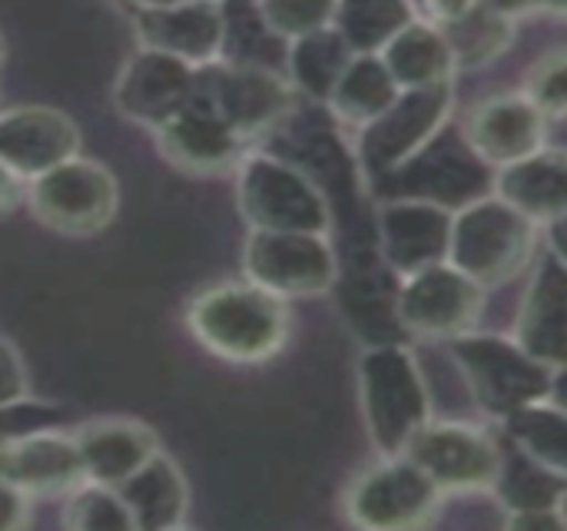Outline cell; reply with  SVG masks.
<instances>
[{"label": "cell", "mask_w": 567, "mask_h": 531, "mask_svg": "<svg viewBox=\"0 0 567 531\" xmlns=\"http://www.w3.org/2000/svg\"><path fill=\"white\" fill-rule=\"evenodd\" d=\"M0 482L27 492L30 499L73 492L86 482L76 439L66 432H30L0 442Z\"/></svg>", "instance_id": "19"}, {"label": "cell", "mask_w": 567, "mask_h": 531, "mask_svg": "<svg viewBox=\"0 0 567 531\" xmlns=\"http://www.w3.org/2000/svg\"><path fill=\"white\" fill-rule=\"evenodd\" d=\"M412 20V0H339L332 27L352 53H382Z\"/></svg>", "instance_id": "29"}, {"label": "cell", "mask_w": 567, "mask_h": 531, "mask_svg": "<svg viewBox=\"0 0 567 531\" xmlns=\"http://www.w3.org/2000/svg\"><path fill=\"white\" fill-rule=\"evenodd\" d=\"M498 10H505L508 17H528V13H542V10H561L565 0H492Z\"/></svg>", "instance_id": "37"}, {"label": "cell", "mask_w": 567, "mask_h": 531, "mask_svg": "<svg viewBox=\"0 0 567 531\" xmlns=\"http://www.w3.org/2000/svg\"><path fill=\"white\" fill-rule=\"evenodd\" d=\"M561 53H565V60H567V37H565V47H561Z\"/></svg>", "instance_id": "43"}, {"label": "cell", "mask_w": 567, "mask_h": 531, "mask_svg": "<svg viewBox=\"0 0 567 531\" xmlns=\"http://www.w3.org/2000/svg\"><path fill=\"white\" fill-rule=\"evenodd\" d=\"M558 389H565V396H567V362L558 369V386H555V392H558Z\"/></svg>", "instance_id": "40"}, {"label": "cell", "mask_w": 567, "mask_h": 531, "mask_svg": "<svg viewBox=\"0 0 567 531\" xmlns=\"http://www.w3.org/2000/svg\"><path fill=\"white\" fill-rule=\"evenodd\" d=\"M133 10H150V7H169V3H183V0H123Z\"/></svg>", "instance_id": "39"}, {"label": "cell", "mask_w": 567, "mask_h": 531, "mask_svg": "<svg viewBox=\"0 0 567 531\" xmlns=\"http://www.w3.org/2000/svg\"><path fill=\"white\" fill-rule=\"evenodd\" d=\"M405 456L445 492L475 496L495 492L505 456L488 429L472 422H439L432 419L405 449Z\"/></svg>", "instance_id": "12"}, {"label": "cell", "mask_w": 567, "mask_h": 531, "mask_svg": "<svg viewBox=\"0 0 567 531\" xmlns=\"http://www.w3.org/2000/svg\"><path fill=\"white\" fill-rule=\"evenodd\" d=\"M402 90H429L455 83L458 63L445 30L432 20H412L379 53Z\"/></svg>", "instance_id": "24"}, {"label": "cell", "mask_w": 567, "mask_h": 531, "mask_svg": "<svg viewBox=\"0 0 567 531\" xmlns=\"http://www.w3.org/2000/svg\"><path fill=\"white\" fill-rule=\"evenodd\" d=\"M27 206L47 229L83 239L113 223L120 210V183L103 163L76 153L30 180Z\"/></svg>", "instance_id": "7"}, {"label": "cell", "mask_w": 567, "mask_h": 531, "mask_svg": "<svg viewBox=\"0 0 567 531\" xmlns=\"http://www.w3.org/2000/svg\"><path fill=\"white\" fill-rule=\"evenodd\" d=\"M442 506L445 492L409 456H382L375 466L362 469L342 496L349 525L365 531L425 529L439 519Z\"/></svg>", "instance_id": "6"}, {"label": "cell", "mask_w": 567, "mask_h": 531, "mask_svg": "<svg viewBox=\"0 0 567 531\" xmlns=\"http://www.w3.org/2000/svg\"><path fill=\"white\" fill-rule=\"evenodd\" d=\"M452 219H455V210H449L439 200H422V196L389 200L379 210L382 263L395 269L399 276H412L425 266L449 259Z\"/></svg>", "instance_id": "17"}, {"label": "cell", "mask_w": 567, "mask_h": 531, "mask_svg": "<svg viewBox=\"0 0 567 531\" xmlns=\"http://www.w3.org/2000/svg\"><path fill=\"white\" fill-rule=\"evenodd\" d=\"M505 529L515 531H565L567 519L561 506H542V509H515L505 512Z\"/></svg>", "instance_id": "34"}, {"label": "cell", "mask_w": 567, "mask_h": 531, "mask_svg": "<svg viewBox=\"0 0 567 531\" xmlns=\"http://www.w3.org/2000/svg\"><path fill=\"white\" fill-rule=\"evenodd\" d=\"M0 63H3V40H0Z\"/></svg>", "instance_id": "42"}, {"label": "cell", "mask_w": 567, "mask_h": 531, "mask_svg": "<svg viewBox=\"0 0 567 531\" xmlns=\"http://www.w3.org/2000/svg\"><path fill=\"white\" fill-rule=\"evenodd\" d=\"M565 123H567V110H565Z\"/></svg>", "instance_id": "44"}, {"label": "cell", "mask_w": 567, "mask_h": 531, "mask_svg": "<svg viewBox=\"0 0 567 531\" xmlns=\"http://www.w3.org/2000/svg\"><path fill=\"white\" fill-rule=\"evenodd\" d=\"M20 196V176H13L3 163H0V213H7Z\"/></svg>", "instance_id": "38"}, {"label": "cell", "mask_w": 567, "mask_h": 531, "mask_svg": "<svg viewBox=\"0 0 567 531\" xmlns=\"http://www.w3.org/2000/svg\"><path fill=\"white\" fill-rule=\"evenodd\" d=\"M538 229V223H532L498 193L478 196L455 210L449 263L485 289L505 286L535 259Z\"/></svg>", "instance_id": "3"}, {"label": "cell", "mask_w": 567, "mask_h": 531, "mask_svg": "<svg viewBox=\"0 0 567 531\" xmlns=\"http://www.w3.org/2000/svg\"><path fill=\"white\" fill-rule=\"evenodd\" d=\"M196 93L213 103L246 143L262 133H272L292 113L299 96L289 76L259 63L236 60H216L209 67H199Z\"/></svg>", "instance_id": "11"}, {"label": "cell", "mask_w": 567, "mask_h": 531, "mask_svg": "<svg viewBox=\"0 0 567 531\" xmlns=\"http://www.w3.org/2000/svg\"><path fill=\"white\" fill-rule=\"evenodd\" d=\"M561 512H565V519H567V489H565V496H561Z\"/></svg>", "instance_id": "41"}, {"label": "cell", "mask_w": 567, "mask_h": 531, "mask_svg": "<svg viewBox=\"0 0 567 531\" xmlns=\"http://www.w3.org/2000/svg\"><path fill=\"white\" fill-rule=\"evenodd\" d=\"M478 3H482V0H425V10H429L432 23L449 27V23L462 20L468 10H475Z\"/></svg>", "instance_id": "36"}, {"label": "cell", "mask_w": 567, "mask_h": 531, "mask_svg": "<svg viewBox=\"0 0 567 531\" xmlns=\"http://www.w3.org/2000/svg\"><path fill=\"white\" fill-rule=\"evenodd\" d=\"M455 83L429 90H402L399 100L369 126L359 130V166L372 176H392L409 166L449 123Z\"/></svg>", "instance_id": "10"}, {"label": "cell", "mask_w": 567, "mask_h": 531, "mask_svg": "<svg viewBox=\"0 0 567 531\" xmlns=\"http://www.w3.org/2000/svg\"><path fill=\"white\" fill-rule=\"evenodd\" d=\"M73 439H76L86 479L113 486V489L159 452L156 432L146 422L123 419V416L90 419L73 432Z\"/></svg>", "instance_id": "21"}, {"label": "cell", "mask_w": 567, "mask_h": 531, "mask_svg": "<svg viewBox=\"0 0 567 531\" xmlns=\"http://www.w3.org/2000/svg\"><path fill=\"white\" fill-rule=\"evenodd\" d=\"M140 47L173 53L193 67H209L226 57L229 10L223 0H183L169 7L133 10Z\"/></svg>", "instance_id": "16"}, {"label": "cell", "mask_w": 567, "mask_h": 531, "mask_svg": "<svg viewBox=\"0 0 567 531\" xmlns=\"http://www.w3.org/2000/svg\"><path fill=\"white\" fill-rule=\"evenodd\" d=\"M359 406L379 456H405L432 422V396L405 343H372L359 356Z\"/></svg>", "instance_id": "2"}, {"label": "cell", "mask_w": 567, "mask_h": 531, "mask_svg": "<svg viewBox=\"0 0 567 531\" xmlns=\"http://www.w3.org/2000/svg\"><path fill=\"white\" fill-rule=\"evenodd\" d=\"M30 509L33 499L7 482H0V531H17L30 525Z\"/></svg>", "instance_id": "35"}, {"label": "cell", "mask_w": 567, "mask_h": 531, "mask_svg": "<svg viewBox=\"0 0 567 531\" xmlns=\"http://www.w3.org/2000/svg\"><path fill=\"white\" fill-rule=\"evenodd\" d=\"M442 30L452 43L458 70H482L508 53L518 37V20L498 10L492 0H482L475 10Z\"/></svg>", "instance_id": "27"}, {"label": "cell", "mask_w": 567, "mask_h": 531, "mask_svg": "<svg viewBox=\"0 0 567 531\" xmlns=\"http://www.w3.org/2000/svg\"><path fill=\"white\" fill-rule=\"evenodd\" d=\"M512 336L525 353L551 369L567 362V263L555 253L538 266Z\"/></svg>", "instance_id": "20"}, {"label": "cell", "mask_w": 567, "mask_h": 531, "mask_svg": "<svg viewBox=\"0 0 567 531\" xmlns=\"http://www.w3.org/2000/svg\"><path fill=\"white\" fill-rule=\"evenodd\" d=\"M462 136L478 163L502 170L548 146V116L522 90L492 93L465 110Z\"/></svg>", "instance_id": "14"}, {"label": "cell", "mask_w": 567, "mask_h": 531, "mask_svg": "<svg viewBox=\"0 0 567 531\" xmlns=\"http://www.w3.org/2000/svg\"><path fill=\"white\" fill-rule=\"evenodd\" d=\"M153 140H156V150L163 153V160L189 176L233 173L243 163V156L249 153L246 150L249 143L199 93L193 96L189 106H183L163 126H156Z\"/></svg>", "instance_id": "15"}, {"label": "cell", "mask_w": 567, "mask_h": 531, "mask_svg": "<svg viewBox=\"0 0 567 531\" xmlns=\"http://www.w3.org/2000/svg\"><path fill=\"white\" fill-rule=\"evenodd\" d=\"M27 392H30V386H27L23 359L10 339H0V409L27 402Z\"/></svg>", "instance_id": "33"}, {"label": "cell", "mask_w": 567, "mask_h": 531, "mask_svg": "<svg viewBox=\"0 0 567 531\" xmlns=\"http://www.w3.org/2000/svg\"><path fill=\"white\" fill-rule=\"evenodd\" d=\"M352 57L355 53L339 37V30L326 27V30L306 33L289 43V73L286 76L296 86V93H302L316 103H326Z\"/></svg>", "instance_id": "26"}, {"label": "cell", "mask_w": 567, "mask_h": 531, "mask_svg": "<svg viewBox=\"0 0 567 531\" xmlns=\"http://www.w3.org/2000/svg\"><path fill=\"white\" fill-rule=\"evenodd\" d=\"M502 426L522 456L558 476H567V406L555 399L532 402L502 419Z\"/></svg>", "instance_id": "28"}, {"label": "cell", "mask_w": 567, "mask_h": 531, "mask_svg": "<svg viewBox=\"0 0 567 531\" xmlns=\"http://www.w3.org/2000/svg\"><path fill=\"white\" fill-rule=\"evenodd\" d=\"M236 206L249 229L329 233L332 206L322 186L292 160L252 150L236 166Z\"/></svg>", "instance_id": "4"}, {"label": "cell", "mask_w": 567, "mask_h": 531, "mask_svg": "<svg viewBox=\"0 0 567 531\" xmlns=\"http://www.w3.org/2000/svg\"><path fill=\"white\" fill-rule=\"evenodd\" d=\"M60 522L70 531H136L123 496L113 486H103L93 479L66 492Z\"/></svg>", "instance_id": "30"}, {"label": "cell", "mask_w": 567, "mask_h": 531, "mask_svg": "<svg viewBox=\"0 0 567 531\" xmlns=\"http://www.w3.org/2000/svg\"><path fill=\"white\" fill-rule=\"evenodd\" d=\"M399 93H402V86L395 83V76L389 73V67L379 53H355L349 60V67L342 70L326 106L332 110V116L339 123L362 130L372 120H379L399 100Z\"/></svg>", "instance_id": "25"}, {"label": "cell", "mask_w": 567, "mask_h": 531, "mask_svg": "<svg viewBox=\"0 0 567 531\" xmlns=\"http://www.w3.org/2000/svg\"><path fill=\"white\" fill-rule=\"evenodd\" d=\"M116 492L123 496L136 531L179 529L189 512L186 476L166 452H156L143 469L120 482Z\"/></svg>", "instance_id": "23"}, {"label": "cell", "mask_w": 567, "mask_h": 531, "mask_svg": "<svg viewBox=\"0 0 567 531\" xmlns=\"http://www.w3.org/2000/svg\"><path fill=\"white\" fill-rule=\"evenodd\" d=\"M196 86H199V67L173 53L140 47L116 76L113 103L120 116H126L130 123L156 130L193 103Z\"/></svg>", "instance_id": "13"}, {"label": "cell", "mask_w": 567, "mask_h": 531, "mask_svg": "<svg viewBox=\"0 0 567 531\" xmlns=\"http://www.w3.org/2000/svg\"><path fill=\"white\" fill-rule=\"evenodd\" d=\"M548 120L565 116L567 110V60L561 50L542 53L528 73H525V90H522Z\"/></svg>", "instance_id": "32"}, {"label": "cell", "mask_w": 567, "mask_h": 531, "mask_svg": "<svg viewBox=\"0 0 567 531\" xmlns=\"http://www.w3.org/2000/svg\"><path fill=\"white\" fill-rule=\"evenodd\" d=\"M485 296V286L442 259L412 276H402L395 293V319L415 339L452 343L478 326Z\"/></svg>", "instance_id": "9"}, {"label": "cell", "mask_w": 567, "mask_h": 531, "mask_svg": "<svg viewBox=\"0 0 567 531\" xmlns=\"http://www.w3.org/2000/svg\"><path fill=\"white\" fill-rule=\"evenodd\" d=\"M76 153L80 126L70 113L40 103L0 110V163L13 176L30 183Z\"/></svg>", "instance_id": "18"}, {"label": "cell", "mask_w": 567, "mask_h": 531, "mask_svg": "<svg viewBox=\"0 0 567 531\" xmlns=\"http://www.w3.org/2000/svg\"><path fill=\"white\" fill-rule=\"evenodd\" d=\"M339 0H252V13L262 30L282 40H299L306 33L332 27Z\"/></svg>", "instance_id": "31"}, {"label": "cell", "mask_w": 567, "mask_h": 531, "mask_svg": "<svg viewBox=\"0 0 567 531\" xmlns=\"http://www.w3.org/2000/svg\"><path fill=\"white\" fill-rule=\"evenodd\" d=\"M243 276L282 299H319L339 279V259L329 233L249 229L243 246Z\"/></svg>", "instance_id": "8"}, {"label": "cell", "mask_w": 567, "mask_h": 531, "mask_svg": "<svg viewBox=\"0 0 567 531\" xmlns=\"http://www.w3.org/2000/svg\"><path fill=\"white\" fill-rule=\"evenodd\" d=\"M186 326L216 359L259 366L286 349L292 316L289 299L243 276L203 286L186 306Z\"/></svg>", "instance_id": "1"}, {"label": "cell", "mask_w": 567, "mask_h": 531, "mask_svg": "<svg viewBox=\"0 0 567 531\" xmlns=\"http://www.w3.org/2000/svg\"><path fill=\"white\" fill-rule=\"evenodd\" d=\"M495 193L538 226L567 219V153L542 150L495 170Z\"/></svg>", "instance_id": "22"}, {"label": "cell", "mask_w": 567, "mask_h": 531, "mask_svg": "<svg viewBox=\"0 0 567 531\" xmlns=\"http://www.w3.org/2000/svg\"><path fill=\"white\" fill-rule=\"evenodd\" d=\"M449 346L482 412L495 419H508L512 412L532 402L555 399L558 369L525 353L515 343V336H492V333L472 329L452 339Z\"/></svg>", "instance_id": "5"}]
</instances>
